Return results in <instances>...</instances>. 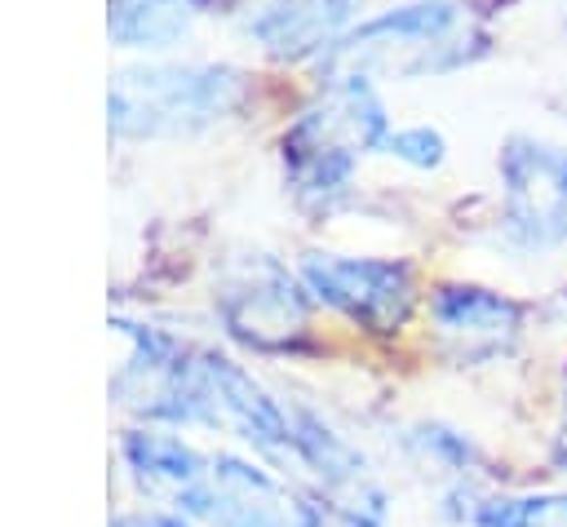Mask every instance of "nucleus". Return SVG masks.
Instances as JSON below:
<instances>
[{"instance_id": "nucleus-4", "label": "nucleus", "mask_w": 567, "mask_h": 527, "mask_svg": "<svg viewBox=\"0 0 567 527\" xmlns=\"http://www.w3.org/2000/svg\"><path fill=\"white\" fill-rule=\"evenodd\" d=\"M301 283L323 306L341 310L350 323L368 332H399L412 314L416 283L412 266L394 257H341V252H306Z\"/></svg>"}, {"instance_id": "nucleus-1", "label": "nucleus", "mask_w": 567, "mask_h": 527, "mask_svg": "<svg viewBox=\"0 0 567 527\" xmlns=\"http://www.w3.org/2000/svg\"><path fill=\"white\" fill-rule=\"evenodd\" d=\"M385 106L363 71L328 75L315 102L284 133V173L306 204H328L354 177L363 151L385 142Z\"/></svg>"}, {"instance_id": "nucleus-17", "label": "nucleus", "mask_w": 567, "mask_h": 527, "mask_svg": "<svg viewBox=\"0 0 567 527\" xmlns=\"http://www.w3.org/2000/svg\"><path fill=\"white\" fill-rule=\"evenodd\" d=\"M554 461H558V469H563V474H567V434H563V438H558V452H554Z\"/></svg>"}, {"instance_id": "nucleus-18", "label": "nucleus", "mask_w": 567, "mask_h": 527, "mask_svg": "<svg viewBox=\"0 0 567 527\" xmlns=\"http://www.w3.org/2000/svg\"><path fill=\"white\" fill-rule=\"evenodd\" d=\"M563 381H567V368H563Z\"/></svg>"}, {"instance_id": "nucleus-11", "label": "nucleus", "mask_w": 567, "mask_h": 527, "mask_svg": "<svg viewBox=\"0 0 567 527\" xmlns=\"http://www.w3.org/2000/svg\"><path fill=\"white\" fill-rule=\"evenodd\" d=\"M120 452H124L128 469H133L142 483H159V487H168V492H173V500H177L182 492H190L195 483H204V478H208L204 456H199L190 443H182L177 434L128 430V434L120 438Z\"/></svg>"}, {"instance_id": "nucleus-13", "label": "nucleus", "mask_w": 567, "mask_h": 527, "mask_svg": "<svg viewBox=\"0 0 567 527\" xmlns=\"http://www.w3.org/2000/svg\"><path fill=\"white\" fill-rule=\"evenodd\" d=\"M288 421H292V456H297L301 465H310L328 487H359V492H363L368 461H363L332 425H323V421H319L315 412H306V407L288 412Z\"/></svg>"}, {"instance_id": "nucleus-7", "label": "nucleus", "mask_w": 567, "mask_h": 527, "mask_svg": "<svg viewBox=\"0 0 567 527\" xmlns=\"http://www.w3.org/2000/svg\"><path fill=\"white\" fill-rule=\"evenodd\" d=\"M173 505L208 527H301V500L292 505L261 465L226 452L213 456L208 478L182 492Z\"/></svg>"}, {"instance_id": "nucleus-12", "label": "nucleus", "mask_w": 567, "mask_h": 527, "mask_svg": "<svg viewBox=\"0 0 567 527\" xmlns=\"http://www.w3.org/2000/svg\"><path fill=\"white\" fill-rule=\"evenodd\" d=\"M204 0H111V35L128 49H168L199 18Z\"/></svg>"}, {"instance_id": "nucleus-16", "label": "nucleus", "mask_w": 567, "mask_h": 527, "mask_svg": "<svg viewBox=\"0 0 567 527\" xmlns=\"http://www.w3.org/2000/svg\"><path fill=\"white\" fill-rule=\"evenodd\" d=\"M115 527H190L182 514H151V518H120Z\"/></svg>"}, {"instance_id": "nucleus-3", "label": "nucleus", "mask_w": 567, "mask_h": 527, "mask_svg": "<svg viewBox=\"0 0 567 527\" xmlns=\"http://www.w3.org/2000/svg\"><path fill=\"white\" fill-rule=\"evenodd\" d=\"M483 49L487 35L470 22V13L456 0H416L381 18H368L332 49V62H385L394 75H443L474 62Z\"/></svg>"}, {"instance_id": "nucleus-5", "label": "nucleus", "mask_w": 567, "mask_h": 527, "mask_svg": "<svg viewBox=\"0 0 567 527\" xmlns=\"http://www.w3.org/2000/svg\"><path fill=\"white\" fill-rule=\"evenodd\" d=\"M501 190H505V230L540 252L567 239V151L514 133L501 146Z\"/></svg>"}, {"instance_id": "nucleus-6", "label": "nucleus", "mask_w": 567, "mask_h": 527, "mask_svg": "<svg viewBox=\"0 0 567 527\" xmlns=\"http://www.w3.org/2000/svg\"><path fill=\"white\" fill-rule=\"evenodd\" d=\"M221 323L235 341L279 354V350H297L301 332H306V314L310 301L301 292V283L270 257H252L217 297Z\"/></svg>"}, {"instance_id": "nucleus-9", "label": "nucleus", "mask_w": 567, "mask_h": 527, "mask_svg": "<svg viewBox=\"0 0 567 527\" xmlns=\"http://www.w3.org/2000/svg\"><path fill=\"white\" fill-rule=\"evenodd\" d=\"M430 319L447 341L461 345L465 359H487L496 350H509L514 337L523 332V306L478 283H443L430 297Z\"/></svg>"}, {"instance_id": "nucleus-14", "label": "nucleus", "mask_w": 567, "mask_h": 527, "mask_svg": "<svg viewBox=\"0 0 567 527\" xmlns=\"http://www.w3.org/2000/svg\"><path fill=\"white\" fill-rule=\"evenodd\" d=\"M408 447L421 456V461H430V465H439V469H447V474H456V483H465L478 465H483V452L461 434V430H452V425H439V421H430V425H416L412 434H408Z\"/></svg>"}, {"instance_id": "nucleus-2", "label": "nucleus", "mask_w": 567, "mask_h": 527, "mask_svg": "<svg viewBox=\"0 0 567 527\" xmlns=\"http://www.w3.org/2000/svg\"><path fill=\"white\" fill-rule=\"evenodd\" d=\"M248 80L235 66H133L120 71L106 93V120L115 137H173L199 133L239 111Z\"/></svg>"}, {"instance_id": "nucleus-15", "label": "nucleus", "mask_w": 567, "mask_h": 527, "mask_svg": "<svg viewBox=\"0 0 567 527\" xmlns=\"http://www.w3.org/2000/svg\"><path fill=\"white\" fill-rule=\"evenodd\" d=\"M381 151L394 155V159H403V164H412V168H439L447 142H443L439 128H430V124H412V128H394V133H385Z\"/></svg>"}, {"instance_id": "nucleus-10", "label": "nucleus", "mask_w": 567, "mask_h": 527, "mask_svg": "<svg viewBox=\"0 0 567 527\" xmlns=\"http://www.w3.org/2000/svg\"><path fill=\"white\" fill-rule=\"evenodd\" d=\"M350 22V0H266L248 13L244 31L261 53L279 62H301L315 53H332L337 35Z\"/></svg>"}, {"instance_id": "nucleus-8", "label": "nucleus", "mask_w": 567, "mask_h": 527, "mask_svg": "<svg viewBox=\"0 0 567 527\" xmlns=\"http://www.w3.org/2000/svg\"><path fill=\"white\" fill-rule=\"evenodd\" d=\"M199 376L208 394L213 425H230L239 438L270 456H292V421L288 412L230 359L221 354H199Z\"/></svg>"}]
</instances>
